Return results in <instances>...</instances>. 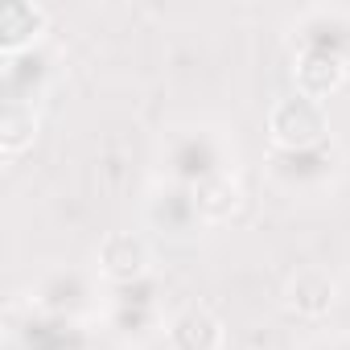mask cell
I'll list each match as a JSON object with an SVG mask.
<instances>
[{"mask_svg": "<svg viewBox=\"0 0 350 350\" xmlns=\"http://www.w3.org/2000/svg\"><path fill=\"white\" fill-rule=\"evenodd\" d=\"M169 169H173V182L198 190L215 178H223V165H219V144L211 132H182L173 136L169 144Z\"/></svg>", "mask_w": 350, "mask_h": 350, "instance_id": "cell-1", "label": "cell"}, {"mask_svg": "<svg viewBox=\"0 0 350 350\" xmlns=\"http://www.w3.org/2000/svg\"><path fill=\"white\" fill-rule=\"evenodd\" d=\"M272 132L280 140V148H309V144H321V132H325V120H321V107L305 95V99H284L276 111H272Z\"/></svg>", "mask_w": 350, "mask_h": 350, "instance_id": "cell-2", "label": "cell"}, {"mask_svg": "<svg viewBox=\"0 0 350 350\" xmlns=\"http://www.w3.org/2000/svg\"><path fill=\"white\" fill-rule=\"evenodd\" d=\"M301 50L346 62V54H350V21L338 17V13H313L301 25Z\"/></svg>", "mask_w": 350, "mask_h": 350, "instance_id": "cell-3", "label": "cell"}, {"mask_svg": "<svg viewBox=\"0 0 350 350\" xmlns=\"http://www.w3.org/2000/svg\"><path fill=\"white\" fill-rule=\"evenodd\" d=\"M276 178L288 186H309L329 178V152L325 144H309V148H280L276 152Z\"/></svg>", "mask_w": 350, "mask_h": 350, "instance_id": "cell-4", "label": "cell"}, {"mask_svg": "<svg viewBox=\"0 0 350 350\" xmlns=\"http://www.w3.org/2000/svg\"><path fill=\"white\" fill-rule=\"evenodd\" d=\"M25 350H83V334H79V325L70 317L42 313V317H29Z\"/></svg>", "mask_w": 350, "mask_h": 350, "instance_id": "cell-5", "label": "cell"}, {"mask_svg": "<svg viewBox=\"0 0 350 350\" xmlns=\"http://www.w3.org/2000/svg\"><path fill=\"white\" fill-rule=\"evenodd\" d=\"M169 338H173L178 350H215L219 346V321L211 313H202V309H190V313H182L173 321Z\"/></svg>", "mask_w": 350, "mask_h": 350, "instance_id": "cell-6", "label": "cell"}, {"mask_svg": "<svg viewBox=\"0 0 350 350\" xmlns=\"http://www.w3.org/2000/svg\"><path fill=\"white\" fill-rule=\"evenodd\" d=\"M103 264H107V272H111L120 284L140 280V272H144V247H140V239H132V235H116V239H107V247H103Z\"/></svg>", "mask_w": 350, "mask_h": 350, "instance_id": "cell-7", "label": "cell"}, {"mask_svg": "<svg viewBox=\"0 0 350 350\" xmlns=\"http://www.w3.org/2000/svg\"><path fill=\"white\" fill-rule=\"evenodd\" d=\"M83 301H87V284H83L79 272H58V276H50L46 288H42V305H46V313H62V317H70Z\"/></svg>", "mask_w": 350, "mask_h": 350, "instance_id": "cell-8", "label": "cell"}, {"mask_svg": "<svg viewBox=\"0 0 350 350\" xmlns=\"http://www.w3.org/2000/svg\"><path fill=\"white\" fill-rule=\"evenodd\" d=\"M198 215H202V211H198V194H194V190H186V186L161 194V198H157V206H152V219H157V223H165L169 231H186Z\"/></svg>", "mask_w": 350, "mask_h": 350, "instance_id": "cell-9", "label": "cell"}, {"mask_svg": "<svg viewBox=\"0 0 350 350\" xmlns=\"http://www.w3.org/2000/svg\"><path fill=\"white\" fill-rule=\"evenodd\" d=\"M144 325H152V305H116V329L120 334H140Z\"/></svg>", "mask_w": 350, "mask_h": 350, "instance_id": "cell-10", "label": "cell"}, {"mask_svg": "<svg viewBox=\"0 0 350 350\" xmlns=\"http://www.w3.org/2000/svg\"><path fill=\"white\" fill-rule=\"evenodd\" d=\"M321 350H338V346H321Z\"/></svg>", "mask_w": 350, "mask_h": 350, "instance_id": "cell-11", "label": "cell"}]
</instances>
